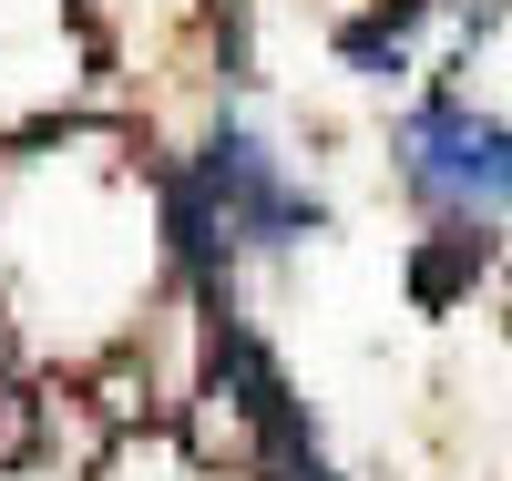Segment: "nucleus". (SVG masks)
Listing matches in <instances>:
<instances>
[{"label":"nucleus","mask_w":512,"mask_h":481,"mask_svg":"<svg viewBox=\"0 0 512 481\" xmlns=\"http://www.w3.org/2000/svg\"><path fill=\"white\" fill-rule=\"evenodd\" d=\"M400 174L451 226H502L512 215V123H492L472 103H420L400 123Z\"/></svg>","instance_id":"nucleus-1"},{"label":"nucleus","mask_w":512,"mask_h":481,"mask_svg":"<svg viewBox=\"0 0 512 481\" xmlns=\"http://www.w3.org/2000/svg\"><path fill=\"white\" fill-rule=\"evenodd\" d=\"M195 195H205V215H216L236 246H297V236H318V226H328L318 195H308V185H287V164L256 144L246 123H226V134L205 144Z\"/></svg>","instance_id":"nucleus-2"},{"label":"nucleus","mask_w":512,"mask_h":481,"mask_svg":"<svg viewBox=\"0 0 512 481\" xmlns=\"http://www.w3.org/2000/svg\"><path fill=\"white\" fill-rule=\"evenodd\" d=\"M420 21V0H390V11H379V21H349V31H338V62H349L359 82H390L410 52H400V31Z\"/></svg>","instance_id":"nucleus-3"},{"label":"nucleus","mask_w":512,"mask_h":481,"mask_svg":"<svg viewBox=\"0 0 512 481\" xmlns=\"http://www.w3.org/2000/svg\"><path fill=\"white\" fill-rule=\"evenodd\" d=\"M472 267H482V236H472V226H441V246L420 256V297H451Z\"/></svg>","instance_id":"nucleus-4"}]
</instances>
